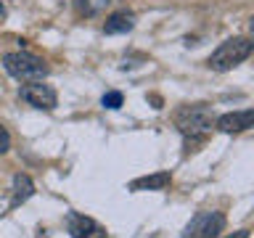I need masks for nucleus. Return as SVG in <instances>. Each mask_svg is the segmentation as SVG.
I'll use <instances>...</instances> for the list:
<instances>
[{"mask_svg": "<svg viewBox=\"0 0 254 238\" xmlns=\"http://www.w3.org/2000/svg\"><path fill=\"white\" fill-rule=\"evenodd\" d=\"M252 51H254V43L249 37H230L209 56V66L214 71H228V69H233L236 63L249 59Z\"/></svg>", "mask_w": 254, "mask_h": 238, "instance_id": "nucleus-1", "label": "nucleus"}, {"mask_svg": "<svg viewBox=\"0 0 254 238\" xmlns=\"http://www.w3.org/2000/svg\"><path fill=\"white\" fill-rule=\"evenodd\" d=\"M3 66L11 77L16 79H24V82H37V79H43L48 74V66L43 59H37V56L32 53H5L3 56Z\"/></svg>", "mask_w": 254, "mask_h": 238, "instance_id": "nucleus-2", "label": "nucleus"}, {"mask_svg": "<svg viewBox=\"0 0 254 238\" xmlns=\"http://www.w3.org/2000/svg\"><path fill=\"white\" fill-rule=\"evenodd\" d=\"M175 122H178L183 135H198V132H206L214 124V111L201 106V103L198 106H186L178 111Z\"/></svg>", "mask_w": 254, "mask_h": 238, "instance_id": "nucleus-3", "label": "nucleus"}, {"mask_svg": "<svg viewBox=\"0 0 254 238\" xmlns=\"http://www.w3.org/2000/svg\"><path fill=\"white\" fill-rule=\"evenodd\" d=\"M222 228H225V217L220 212H198L186 228L183 238H217Z\"/></svg>", "mask_w": 254, "mask_h": 238, "instance_id": "nucleus-4", "label": "nucleus"}, {"mask_svg": "<svg viewBox=\"0 0 254 238\" xmlns=\"http://www.w3.org/2000/svg\"><path fill=\"white\" fill-rule=\"evenodd\" d=\"M21 101H27L29 106H35V109H45V111H51L56 109V90L51 85H43V82H29V85H24L21 90Z\"/></svg>", "mask_w": 254, "mask_h": 238, "instance_id": "nucleus-5", "label": "nucleus"}, {"mask_svg": "<svg viewBox=\"0 0 254 238\" xmlns=\"http://www.w3.org/2000/svg\"><path fill=\"white\" fill-rule=\"evenodd\" d=\"M66 225H69L71 238H106V230H103L95 220L85 217V214L71 212L66 217Z\"/></svg>", "mask_w": 254, "mask_h": 238, "instance_id": "nucleus-6", "label": "nucleus"}, {"mask_svg": "<svg viewBox=\"0 0 254 238\" xmlns=\"http://www.w3.org/2000/svg\"><path fill=\"white\" fill-rule=\"evenodd\" d=\"M252 122H254V111L252 109L230 111V114H222L217 119V130H222V132H241V130H249Z\"/></svg>", "mask_w": 254, "mask_h": 238, "instance_id": "nucleus-7", "label": "nucleus"}, {"mask_svg": "<svg viewBox=\"0 0 254 238\" xmlns=\"http://www.w3.org/2000/svg\"><path fill=\"white\" fill-rule=\"evenodd\" d=\"M172 182L170 172H156V175H146L130 182V190H164Z\"/></svg>", "mask_w": 254, "mask_h": 238, "instance_id": "nucleus-8", "label": "nucleus"}, {"mask_svg": "<svg viewBox=\"0 0 254 238\" xmlns=\"http://www.w3.org/2000/svg\"><path fill=\"white\" fill-rule=\"evenodd\" d=\"M132 24H135V16L130 11H117L106 19L103 32H106V35H119V32H130Z\"/></svg>", "mask_w": 254, "mask_h": 238, "instance_id": "nucleus-9", "label": "nucleus"}, {"mask_svg": "<svg viewBox=\"0 0 254 238\" xmlns=\"http://www.w3.org/2000/svg\"><path fill=\"white\" fill-rule=\"evenodd\" d=\"M35 193V182H32V178L29 175H16L13 178V198H11V206H19V204H24L27 198Z\"/></svg>", "mask_w": 254, "mask_h": 238, "instance_id": "nucleus-10", "label": "nucleus"}, {"mask_svg": "<svg viewBox=\"0 0 254 238\" xmlns=\"http://www.w3.org/2000/svg\"><path fill=\"white\" fill-rule=\"evenodd\" d=\"M103 106L106 109H119L122 106V93H117V90H111L103 95Z\"/></svg>", "mask_w": 254, "mask_h": 238, "instance_id": "nucleus-11", "label": "nucleus"}, {"mask_svg": "<svg viewBox=\"0 0 254 238\" xmlns=\"http://www.w3.org/2000/svg\"><path fill=\"white\" fill-rule=\"evenodd\" d=\"M8 148H11V135H8V130L0 124V156H3Z\"/></svg>", "mask_w": 254, "mask_h": 238, "instance_id": "nucleus-12", "label": "nucleus"}, {"mask_svg": "<svg viewBox=\"0 0 254 238\" xmlns=\"http://www.w3.org/2000/svg\"><path fill=\"white\" fill-rule=\"evenodd\" d=\"M148 101L154 103V109H162V98H159V95H148Z\"/></svg>", "mask_w": 254, "mask_h": 238, "instance_id": "nucleus-13", "label": "nucleus"}, {"mask_svg": "<svg viewBox=\"0 0 254 238\" xmlns=\"http://www.w3.org/2000/svg\"><path fill=\"white\" fill-rule=\"evenodd\" d=\"M230 238H249V230H238V233L230 236Z\"/></svg>", "mask_w": 254, "mask_h": 238, "instance_id": "nucleus-14", "label": "nucleus"}, {"mask_svg": "<svg viewBox=\"0 0 254 238\" xmlns=\"http://www.w3.org/2000/svg\"><path fill=\"white\" fill-rule=\"evenodd\" d=\"M0 16H3V5H0Z\"/></svg>", "mask_w": 254, "mask_h": 238, "instance_id": "nucleus-15", "label": "nucleus"}]
</instances>
